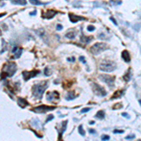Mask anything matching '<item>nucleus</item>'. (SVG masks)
I'll use <instances>...</instances> for the list:
<instances>
[{
    "label": "nucleus",
    "instance_id": "38",
    "mask_svg": "<svg viewBox=\"0 0 141 141\" xmlns=\"http://www.w3.org/2000/svg\"><path fill=\"white\" fill-rule=\"evenodd\" d=\"M33 14H34V15H35V14H36V11H34V12H31V13H30V15H33Z\"/></svg>",
    "mask_w": 141,
    "mask_h": 141
},
{
    "label": "nucleus",
    "instance_id": "10",
    "mask_svg": "<svg viewBox=\"0 0 141 141\" xmlns=\"http://www.w3.org/2000/svg\"><path fill=\"white\" fill-rule=\"evenodd\" d=\"M56 14V10H53V9H48V10H46L44 13L42 14V17H43V18H45V19H51V18H53Z\"/></svg>",
    "mask_w": 141,
    "mask_h": 141
},
{
    "label": "nucleus",
    "instance_id": "40",
    "mask_svg": "<svg viewBox=\"0 0 141 141\" xmlns=\"http://www.w3.org/2000/svg\"><path fill=\"white\" fill-rule=\"evenodd\" d=\"M139 104L141 105V100H139Z\"/></svg>",
    "mask_w": 141,
    "mask_h": 141
},
{
    "label": "nucleus",
    "instance_id": "14",
    "mask_svg": "<svg viewBox=\"0 0 141 141\" xmlns=\"http://www.w3.org/2000/svg\"><path fill=\"white\" fill-rule=\"evenodd\" d=\"M122 58L124 59L125 62H130V60H131V56H130V54L128 51H123L122 52Z\"/></svg>",
    "mask_w": 141,
    "mask_h": 141
},
{
    "label": "nucleus",
    "instance_id": "18",
    "mask_svg": "<svg viewBox=\"0 0 141 141\" xmlns=\"http://www.w3.org/2000/svg\"><path fill=\"white\" fill-rule=\"evenodd\" d=\"M1 54L4 53V51H6V48H7V43L4 40H1Z\"/></svg>",
    "mask_w": 141,
    "mask_h": 141
},
{
    "label": "nucleus",
    "instance_id": "29",
    "mask_svg": "<svg viewBox=\"0 0 141 141\" xmlns=\"http://www.w3.org/2000/svg\"><path fill=\"white\" fill-rule=\"evenodd\" d=\"M87 30H89V31H93L94 30V26H87Z\"/></svg>",
    "mask_w": 141,
    "mask_h": 141
},
{
    "label": "nucleus",
    "instance_id": "34",
    "mask_svg": "<svg viewBox=\"0 0 141 141\" xmlns=\"http://www.w3.org/2000/svg\"><path fill=\"white\" fill-rule=\"evenodd\" d=\"M122 116H123V117H125V118H127V119H130L129 115H128L127 113H123V114H122Z\"/></svg>",
    "mask_w": 141,
    "mask_h": 141
},
{
    "label": "nucleus",
    "instance_id": "6",
    "mask_svg": "<svg viewBox=\"0 0 141 141\" xmlns=\"http://www.w3.org/2000/svg\"><path fill=\"white\" fill-rule=\"evenodd\" d=\"M55 107L54 106H48V105H40V106H37L33 109L32 111L36 113H45V112H48V111H52L54 110Z\"/></svg>",
    "mask_w": 141,
    "mask_h": 141
},
{
    "label": "nucleus",
    "instance_id": "21",
    "mask_svg": "<svg viewBox=\"0 0 141 141\" xmlns=\"http://www.w3.org/2000/svg\"><path fill=\"white\" fill-rule=\"evenodd\" d=\"M78 132H79V134H81V136H84L85 134H86V133H85V131H84V129H83L82 125H80V126L78 127Z\"/></svg>",
    "mask_w": 141,
    "mask_h": 141
},
{
    "label": "nucleus",
    "instance_id": "11",
    "mask_svg": "<svg viewBox=\"0 0 141 141\" xmlns=\"http://www.w3.org/2000/svg\"><path fill=\"white\" fill-rule=\"evenodd\" d=\"M59 95H58V92L54 91V92H50V93L47 94V100L48 101H54L56 99H58Z\"/></svg>",
    "mask_w": 141,
    "mask_h": 141
},
{
    "label": "nucleus",
    "instance_id": "25",
    "mask_svg": "<svg viewBox=\"0 0 141 141\" xmlns=\"http://www.w3.org/2000/svg\"><path fill=\"white\" fill-rule=\"evenodd\" d=\"M75 97H76V95H73V93L70 92L68 94V96H67V100H72V99H74Z\"/></svg>",
    "mask_w": 141,
    "mask_h": 141
},
{
    "label": "nucleus",
    "instance_id": "39",
    "mask_svg": "<svg viewBox=\"0 0 141 141\" xmlns=\"http://www.w3.org/2000/svg\"><path fill=\"white\" fill-rule=\"evenodd\" d=\"M94 123H95L94 121H90V122H89V124H94Z\"/></svg>",
    "mask_w": 141,
    "mask_h": 141
},
{
    "label": "nucleus",
    "instance_id": "13",
    "mask_svg": "<svg viewBox=\"0 0 141 141\" xmlns=\"http://www.w3.org/2000/svg\"><path fill=\"white\" fill-rule=\"evenodd\" d=\"M69 17H70V22H73V23H76V22H78L79 20H84V18H82V17L76 16V15L72 14V13L69 14Z\"/></svg>",
    "mask_w": 141,
    "mask_h": 141
},
{
    "label": "nucleus",
    "instance_id": "2",
    "mask_svg": "<svg viewBox=\"0 0 141 141\" xmlns=\"http://www.w3.org/2000/svg\"><path fill=\"white\" fill-rule=\"evenodd\" d=\"M17 70V66L15 63L13 62H8L4 65L3 67V70H2V79L6 76H12L14 75V73H16Z\"/></svg>",
    "mask_w": 141,
    "mask_h": 141
},
{
    "label": "nucleus",
    "instance_id": "32",
    "mask_svg": "<svg viewBox=\"0 0 141 141\" xmlns=\"http://www.w3.org/2000/svg\"><path fill=\"white\" fill-rule=\"evenodd\" d=\"M53 119H54V117H53V115H50V117L47 118L46 122H47V121H49V120H53Z\"/></svg>",
    "mask_w": 141,
    "mask_h": 141
},
{
    "label": "nucleus",
    "instance_id": "20",
    "mask_svg": "<svg viewBox=\"0 0 141 141\" xmlns=\"http://www.w3.org/2000/svg\"><path fill=\"white\" fill-rule=\"evenodd\" d=\"M44 74L46 75V76H49V75L52 74V70L49 67H46V68L44 69Z\"/></svg>",
    "mask_w": 141,
    "mask_h": 141
},
{
    "label": "nucleus",
    "instance_id": "31",
    "mask_svg": "<svg viewBox=\"0 0 141 141\" xmlns=\"http://www.w3.org/2000/svg\"><path fill=\"white\" fill-rule=\"evenodd\" d=\"M90 110V108H84V109H82L81 110V113H86V112H87V111H89Z\"/></svg>",
    "mask_w": 141,
    "mask_h": 141
},
{
    "label": "nucleus",
    "instance_id": "23",
    "mask_svg": "<svg viewBox=\"0 0 141 141\" xmlns=\"http://www.w3.org/2000/svg\"><path fill=\"white\" fill-rule=\"evenodd\" d=\"M121 92H122V90H120V91H117V92H116V94L114 95V96H113V99H114V98H119V97L121 96V95H122Z\"/></svg>",
    "mask_w": 141,
    "mask_h": 141
},
{
    "label": "nucleus",
    "instance_id": "22",
    "mask_svg": "<svg viewBox=\"0 0 141 141\" xmlns=\"http://www.w3.org/2000/svg\"><path fill=\"white\" fill-rule=\"evenodd\" d=\"M89 40H91V38H87V37H85V36H82V38H81V40L84 42H90Z\"/></svg>",
    "mask_w": 141,
    "mask_h": 141
},
{
    "label": "nucleus",
    "instance_id": "1",
    "mask_svg": "<svg viewBox=\"0 0 141 141\" xmlns=\"http://www.w3.org/2000/svg\"><path fill=\"white\" fill-rule=\"evenodd\" d=\"M48 87V82L47 81H42L40 84L35 85L32 89L33 96L37 99H42V94L45 91V89Z\"/></svg>",
    "mask_w": 141,
    "mask_h": 141
},
{
    "label": "nucleus",
    "instance_id": "36",
    "mask_svg": "<svg viewBox=\"0 0 141 141\" xmlns=\"http://www.w3.org/2000/svg\"><path fill=\"white\" fill-rule=\"evenodd\" d=\"M89 133H90V134H96L95 130H93V129H89Z\"/></svg>",
    "mask_w": 141,
    "mask_h": 141
},
{
    "label": "nucleus",
    "instance_id": "9",
    "mask_svg": "<svg viewBox=\"0 0 141 141\" xmlns=\"http://www.w3.org/2000/svg\"><path fill=\"white\" fill-rule=\"evenodd\" d=\"M22 52H23L22 48H20V47H14L13 50H12V55H13L12 58H19L22 55Z\"/></svg>",
    "mask_w": 141,
    "mask_h": 141
},
{
    "label": "nucleus",
    "instance_id": "26",
    "mask_svg": "<svg viewBox=\"0 0 141 141\" xmlns=\"http://www.w3.org/2000/svg\"><path fill=\"white\" fill-rule=\"evenodd\" d=\"M124 78H125V80H126V81H129V80H130V70L128 72V73H127V74L124 76Z\"/></svg>",
    "mask_w": 141,
    "mask_h": 141
},
{
    "label": "nucleus",
    "instance_id": "24",
    "mask_svg": "<svg viewBox=\"0 0 141 141\" xmlns=\"http://www.w3.org/2000/svg\"><path fill=\"white\" fill-rule=\"evenodd\" d=\"M109 139H110V136H107V134H103V136H102V140L103 141L109 140Z\"/></svg>",
    "mask_w": 141,
    "mask_h": 141
},
{
    "label": "nucleus",
    "instance_id": "19",
    "mask_svg": "<svg viewBox=\"0 0 141 141\" xmlns=\"http://www.w3.org/2000/svg\"><path fill=\"white\" fill-rule=\"evenodd\" d=\"M29 2L33 5H43L46 4V3H42V1H39V0H29Z\"/></svg>",
    "mask_w": 141,
    "mask_h": 141
},
{
    "label": "nucleus",
    "instance_id": "3",
    "mask_svg": "<svg viewBox=\"0 0 141 141\" xmlns=\"http://www.w3.org/2000/svg\"><path fill=\"white\" fill-rule=\"evenodd\" d=\"M116 68H117V65L115 64L114 61L111 60H103L100 64V69L103 72H109L110 73V72L115 70Z\"/></svg>",
    "mask_w": 141,
    "mask_h": 141
},
{
    "label": "nucleus",
    "instance_id": "8",
    "mask_svg": "<svg viewBox=\"0 0 141 141\" xmlns=\"http://www.w3.org/2000/svg\"><path fill=\"white\" fill-rule=\"evenodd\" d=\"M39 73H40L39 70H31V72H28V70H26H26H25V72H23L24 79L26 80V81H27V80H29L30 78L36 76Z\"/></svg>",
    "mask_w": 141,
    "mask_h": 141
},
{
    "label": "nucleus",
    "instance_id": "12",
    "mask_svg": "<svg viewBox=\"0 0 141 141\" xmlns=\"http://www.w3.org/2000/svg\"><path fill=\"white\" fill-rule=\"evenodd\" d=\"M17 103H18V105L21 108H25L26 106L28 105V103L26 102V100H25V99L23 98H19Z\"/></svg>",
    "mask_w": 141,
    "mask_h": 141
},
{
    "label": "nucleus",
    "instance_id": "4",
    "mask_svg": "<svg viewBox=\"0 0 141 141\" xmlns=\"http://www.w3.org/2000/svg\"><path fill=\"white\" fill-rule=\"evenodd\" d=\"M108 49V45L104 42H97L94 45H92L91 48H90V52H91L93 55H99L101 54L102 52L105 51Z\"/></svg>",
    "mask_w": 141,
    "mask_h": 141
},
{
    "label": "nucleus",
    "instance_id": "7",
    "mask_svg": "<svg viewBox=\"0 0 141 141\" xmlns=\"http://www.w3.org/2000/svg\"><path fill=\"white\" fill-rule=\"evenodd\" d=\"M93 91H94V93L96 94V95H98V96L103 97V96H105L106 95L105 90L97 84H93Z\"/></svg>",
    "mask_w": 141,
    "mask_h": 141
},
{
    "label": "nucleus",
    "instance_id": "17",
    "mask_svg": "<svg viewBox=\"0 0 141 141\" xmlns=\"http://www.w3.org/2000/svg\"><path fill=\"white\" fill-rule=\"evenodd\" d=\"M96 118L97 119H99V120H103L104 119V112L102 110L98 111L96 114Z\"/></svg>",
    "mask_w": 141,
    "mask_h": 141
},
{
    "label": "nucleus",
    "instance_id": "5",
    "mask_svg": "<svg viewBox=\"0 0 141 141\" xmlns=\"http://www.w3.org/2000/svg\"><path fill=\"white\" fill-rule=\"evenodd\" d=\"M100 79L102 81H103L104 83L108 85V86H110V87H113L114 86V82H115V77L114 76H109V75H106V74H102L100 75Z\"/></svg>",
    "mask_w": 141,
    "mask_h": 141
},
{
    "label": "nucleus",
    "instance_id": "15",
    "mask_svg": "<svg viewBox=\"0 0 141 141\" xmlns=\"http://www.w3.org/2000/svg\"><path fill=\"white\" fill-rule=\"evenodd\" d=\"M75 35H76V33L74 30H70L66 33V37L69 38V39H74Z\"/></svg>",
    "mask_w": 141,
    "mask_h": 141
},
{
    "label": "nucleus",
    "instance_id": "35",
    "mask_svg": "<svg viewBox=\"0 0 141 141\" xmlns=\"http://www.w3.org/2000/svg\"><path fill=\"white\" fill-rule=\"evenodd\" d=\"M79 60L83 61V63H86V61H85V58L83 57V56H80V57H79Z\"/></svg>",
    "mask_w": 141,
    "mask_h": 141
},
{
    "label": "nucleus",
    "instance_id": "30",
    "mask_svg": "<svg viewBox=\"0 0 141 141\" xmlns=\"http://www.w3.org/2000/svg\"><path fill=\"white\" fill-rule=\"evenodd\" d=\"M110 20H111V21L113 22V23L115 24L116 26H118V23H117V21H116L115 19H114V17H112V16H111V17H110Z\"/></svg>",
    "mask_w": 141,
    "mask_h": 141
},
{
    "label": "nucleus",
    "instance_id": "37",
    "mask_svg": "<svg viewBox=\"0 0 141 141\" xmlns=\"http://www.w3.org/2000/svg\"><path fill=\"white\" fill-rule=\"evenodd\" d=\"M69 61H74V57H72V58H68Z\"/></svg>",
    "mask_w": 141,
    "mask_h": 141
},
{
    "label": "nucleus",
    "instance_id": "27",
    "mask_svg": "<svg viewBox=\"0 0 141 141\" xmlns=\"http://www.w3.org/2000/svg\"><path fill=\"white\" fill-rule=\"evenodd\" d=\"M122 133H123L122 130H115L114 131V134H122Z\"/></svg>",
    "mask_w": 141,
    "mask_h": 141
},
{
    "label": "nucleus",
    "instance_id": "28",
    "mask_svg": "<svg viewBox=\"0 0 141 141\" xmlns=\"http://www.w3.org/2000/svg\"><path fill=\"white\" fill-rule=\"evenodd\" d=\"M134 138V134H130V136H126V139H133Z\"/></svg>",
    "mask_w": 141,
    "mask_h": 141
},
{
    "label": "nucleus",
    "instance_id": "16",
    "mask_svg": "<svg viewBox=\"0 0 141 141\" xmlns=\"http://www.w3.org/2000/svg\"><path fill=\"white\" fill-rule=\"evenodd\" d=\"M11 3L15 5H22V6H25L26 4V0H10Z\"/></svg>",
    "mask_w": 141,
    "mask_h": 141
},
{
    "label": "nucleus",
    "instance_id": "33",
    "mask_svg": "<svg viewBox=\"0 0 141 141\" xmlns=\"http://www.w3.org/2000/svg\"><path fill=\"white\" fill-rule=\"evenodd\" d=\"M62 29V26L61 25H57L56 26V30H61Z\"/></svg>",
    "mask_w": 141,
    "mask_h": 141
}]
</instances>
